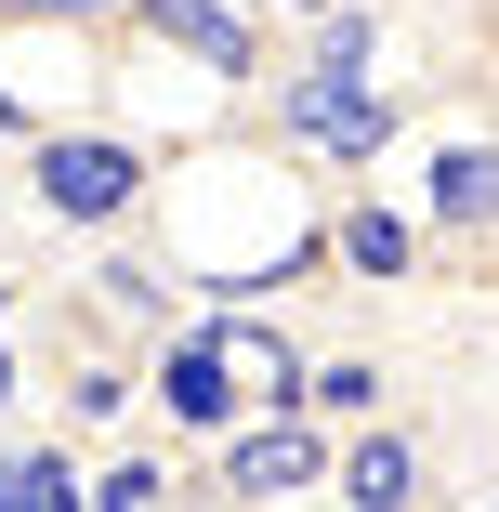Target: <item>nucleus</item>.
Segmentation results:
<instances>
[{"mask_svg":"<svg viewBox=\"0 0 499 512\" xmlns=\"http://www.w3.org/2000/svg\"><path fill=\"white\" fill-rule=\"evenodd\" d=\"M145 394H158V421L171 434H237V421H263V407H250V381H237V355H224V329L211 316H197L184 342H158V368H145Z\"/></svg>","mask_w":499,"mask_h":512,"instance_id":"nucleus-8","label":"nucleus"},{"mask_svg":"<svg viewBox=\"0 0 499 512\" xmlns=\"http://www.w3.org/2000/svg\"><path fill=\"white\" fill-rule=\"evenodd\" d=\"M486 27H499V0H486Z\"/></svg>","mask_w":499,"mask_h":512,"instance_id":"nucleus-21","label":"nucleus"},{"mask_svg":"<svg viewBox=\"0 0 499 512\" xmlns=\"http://www.w3.org/2000/svg\"><path fill=\"white\" fill-rule=\"evenodd\" d=\"M14 407H27V355L0 342V421H14Z\"/></svg>","mask_w":499,"mask_h":512,"instance_id":"nucleus-18","label":"nucleus"},{"mask_svg":"<svg viewBox=\"0 0 499 512\" xmlns=\"http://www.w3.org/2000/svg\"><path fill=\"white\" fill-rule=\"evenodd\" d=\"M27 211H40V224H79V237H119V224H145V211H158V145H132L119 119L27 145Z\"/></svg>","mask_w":499,"mask_h":512,"instance_id":"nucleus-3","label":"nucleus"},{"mask_svg":"<svg viewBox=\"0 0 499 512\" xmlns=\"http://www.w3.org/2000/svg\"><path fill=\"white\" fill-rule=\"evenodd\" d=\"M329 460H342V434L329 421H237L224 447H211V486L237 499V512H289V499H329Z\"/></svg>","mask_w":499,"mask_h":512,"instance_id":"nucleus-6","label":"nucleus"},{"mask_svg":"<svg viewBox=\"0 0 499 512\" xmlns=\"http://www.w3.org/2000/svg\"><path fill=\"white\" fill-rule=\"evenodd\" d=\"M0 512H92V473L40 434V447H0Z\"/></svg>","mask_w":499,"mask_h":512,"instance_id":"nucleus-15","label":"nucleus"},{"mask_svg":"<svg viewBox=\"0 0 499 512\" xmlns=\"http://www.w3.org/2000/svg\"><path fill=\"white\" fill-rule=\"evenodd\" d=\"M0 342H14V276H0Z\"/></svg>","mask_w":499,"mask_h":512,"instance_id":"nucleus-20","label":"nucleus"},{"mask_svg":"<svg viewBox=\"0 0 499 512\" xmlns=\"http://www.w3.org/2000/svg\"><path fill=\"white\" fill-rule=\"evenodd\" d=\"M263 132L303 158V171H368L394 158V79H381V14H329L303 40V66L263 79Z\"/></svg>","mask_w":499,"mask_h":512,"instance_id":"nucleus-2","label":"nucleus"},{"mask_svg":"<svg viewBox=\"0 0 499 512\" xmlns=\"http://www.w3.org/2000/svg\"><path fill=\"white\" fill-rule=\"evenodd\" d=\"M106 79L119 53L92 27H0V145H53L106 119Z\"/></svg>","mask_w":499,"mask_h":512,"instance_id":"nucleus-4","label":"nucleus"},{"mask_svg":"<svg viewBox=\"0 0 499 512\" xmlns=\"http://www.w3.org/2000/svg\"><path fill=\"white\" fill-rule=\"evenodd\" d=\"M132 407V355H79L66 368V421H119Z\"/></svg>","mask_w":499,"mask_h":512,"instance_id":"nucleus-17","label":"nucleus"},{"mask_svg":"<svg viewBox=\"0 0 499 512\" xmlns=\"http://www.w3.org/2000/svg\"><path fill=\"white\" fill-rule=\"evenodd\" d=\"M381 394H394V381H381V355H316V368H303V421L368 434V421H381Z\"/></svg>","mask_w":499,"mask_h":512,"instance_id":"nucleus-14","label":"nucleus"},{"mask_svg":"<svg viewBox=\"0 0 499 512\" xmlns=\"http://www.w3.org/2000/svg\"><path fill=\"white\" fill-rule=\"evenodd\" d=\"M421 447L394 434V421H368V434H342V460H329V499L342 512H421Z\"/></svg>","mask_w":499,"mask_h":512,"instance_id":"nucleus-12","label":"nucleus"},{"mask_svg":"<svg viewBox=\"0 0 499 512\" xmlns=\"http://www.w3.org/2000/svg\"><path fill=\"white\" fill-rule=\"evenodd\" d=\"M119 27L158 40V53H184V66H211V79H237V92L263 66V14H224V0H119Z\"/></svg>","mask_w":499,"mask_h":512,"instance_id":"nucleus-9","label":"nucleus"},{"mask_svg":"<svg viewBox=\"0 0 499 512\" xmlns=\"http://www.w3.org/2000/svg\"><path fill=\"white\" fill-rule=\"evenodd\" d=\"M263 14H303V27H329V14H342V0H263Z\"/></svg>","mask_w":499,"mask_h":512,"instance_id":"nucleus-19","label":"nucleus"},{"mask_svg":"<svg viewBox=\"0 0 499 512\" xmlns=\"http://www.w3.org/2000/svg\"><path fill=\"white\" fill-rule=\"evenodd\" d=\"M92 512H184V473L158 447H119L106 473H92Z\"/></svg>","mask_w":499,"mask_h":512,"instance_id":"nucleus-16","label":"nucleus"},{"mask_svg":"<svg viewBox=\"0 0 499 512\" xmlns=\"http://www.w3.org/2000/svg\"><path fill=\"white\" fill-rule=\"evenodd\" d=\"M421 250H434V224L408 211V197H342V211H329V276H355V289H408L421 276Z\"/></svg>","mask_w":499,"mask_h":512,"instance_id":"nucleus-10","label":"nucleus"},{"mask_svg":"<svg viewBox=\"0 0 499 512\" xmlns=\"http://www.w3.org/2000/svg\"><path fill=\"white\" fill-rule=\"evenodd\" d=\"M329 211L342 197H316V171L289 145H197V158H158V211H145V250L211 289L224 316H263L276 289L329 276Z\"/></svg>","mask_w":499,"mask_h":512,"instance_id":"nucleus-1","label":"nucleus"},{"mask_svg":"<svg viewBox=\"0 0 499 512\" xmlns=\"http://www.w3.org/2000/svg\"><path fill=\"white\" fill-rule=\"evenodd\" d=\"M237 106H250L237 79H211V66H184V53H158V40H132V27H119L106 119H119L132 145H158V158H197V145H224V132H237Z\"/></svg>","mask_w":499,"mask_h":512,"instance_id":"nucleus-5","label":"nucleus"},{"mask_svg":"<svg viewBox=\"0 0 499 512\" xmlns=\"http://www.w3.org/2000/svg\"><path fill=\"white\" fill-rule=\"evenodd\" d=\"M211 329H224V355H237V381H250V407H263V421H289V407H303V342H289L276 316H224V302H211Z\"/></svg>","mask_w":499,"mask_h":512,"instance_id":"nucleus-13","label":"nucleus"},{"mask_svg":"<svg viewBox=\"0 0 499 512\" xmlns=\"http://www.w3.org/2000/svg\"><path fill=\"white\" fill-rule=\"evenodd\" d=\"M92 316H106V329H145V342H184L197 329L184 316V276L158 250H106V263H92Z\"/></svg>","mask_w":499,"mask_h":512,"instance_id":"nucleus-11","label":"nucleus"},{"mask_svg":"<svg viewBox=\"0 0 499 512\" xmlns=\"http://www.w3.org/2000/svg\"><path fill=\"white\" fill-rule=\"evenodd\" d=\"M408 211L447 237V250H499V132H421L408 158Z\"/></svg>","mask_w":499,"mask_h":512,"instance_id":"nucleus-7","label":"nucleus"}]
</instances>
